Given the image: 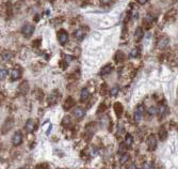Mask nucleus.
Here are the masks:
<instances>
[{"label": "nucleus", "mask_w": 178, "mask_h": 169, "mask_svg": "<svg viewBox=\"0 0 178 169\" xmlns=\"http://www.w3.org/2000/svg\"><path fill=\"white\" fill-rule=\"evenodd\" d=\"M20 76H21V72L19 69H13L10 73V77H11V80L12 81L18 80L19 78H20Z\"/></svg>", "instance_id": "13"}, {"label": "nucleus", "mask_w": 178, "mask_h": 169, "mask_svg": "<svg viewBox=\"0 0 178 169\" xmlns=\"http://www.w3.org/2000/svg\"><path fill=\"white\" fill-rule=\"evenodd\" d=\"M143 113H144V106L143 105H138L134 109V113H133V119H134V122L136 123H140L143 118Z\"/></svg>", "instance_id": "1"}, {"label": "nucleus", "mask_w": 178, "mask_h": 169, "mask_svg": "<svg viewBox=\"0 0 178 169\" xmlns=\"http://www.w3.org/2000/svg\"><path fill=\"white\" fill-rule=\"evenodd\" d=\"M68 63L69 62H67L65 59H62L61 61H60V67H61L62 70H65V69L68 67Z\"/></svg>", "instance_id": "35"}, {"label": "nucleus", "mask_w": 178, "mask_h": 169, "mask_svg": "<svg viewBox=\"0 0 178 169\" xmlns=\"http://www.w3.org/2000/svg\"><path fill=\"white\" fill-rule=\"evenodd\" d=\"M129 159V154L128 153H123L122 155H121V157H120V162L122 164H124V163H126V162Z\"/></svg>", "instance_id": "30"}, {"label": "nucleus", "mask_w": 178, "mask_h": 169, "mask_svg": "<svg viewBox=\"0 0 178 169\" xmlns=\"http://www.w3.org/2000/svg\"><path fill=\"white\" fill-rule=\"evenodd\" d=\"M124 143H125V146L127 148H130L133 143V137L131 136L130 134H127L125 137V141H124Z\"/></svg>", "instance_id": "23"}, {"label": "nucleus", "mask_w": 178, "mask_h": 169, "mask_svg": "<svg viewBox=\"0 0 178 169\" xmlns=\"http://www.w3.org/2000/svg\"><path fill=\"white\" fill-rule=\"evenodd\" d=\"M19 169H26V168H19Z\"/></svg>", "instance_id": "47"}, {"label": "nucleus", "mask_w": 178, "mask_h": 169, "mask_svg": "<svg viewBox=\"0 0 178 169\" xmlns=\"http://www.w3.org/2000/svg\"><path fill=\"white\" fill-rule=\"evenodd\" d=\"M64 22V18L63 17H57V18H54L53 19V23H54V24H56V26H58V25H61L62 23Z\"/></svg>", "instance_id": "36"}, {"label": "nucleus", "mask_w": 178, "mask_h": 169, "mask_svg": "<svg viewBox=\"0 0 178 169\" xmlns=\"http://www.w3.org/2000/svg\"><path fill=\"white\" fill-rule=\"evenodd\" d=\"M156 113H157V108L154 107V106H150V107L147 109V115L150 116V117H152V116H155Z\"/></svg>", "instance_id": "31"}, {"label": "nucleus", "mask_w": 178, "mask_h": 169, "mask_svg": "<svg viewBox=\"0 0 178 169\" xmlns=\"http://www.w3.org/2000/svg\"><path fill=\"white\" fill-rule=\"evenodd\" d=\"M106 1H107V2H109V0H101V2H102V3L106 2Z\"/></svg>", "instance_id": "45"}, {"label": "nucleus", "mask_w": 178, "mask_h": 169, "mask_svg": "<svg viewBox=\"0 0 178 169\" xmlns=\"http://www.w3.org/2000/svg\"><path fill=\"white\" fill-rule=\"evenodd\" d=\"M14 126V119L12 118H8L7 120L4 121V123H3L2 126V133L7 134L8 132H10L12 129V127Z\"/></svg>", "instance_id": "6"}, {"label": "nucleus", "mask_w": 178, "mask_h": 169, "mask_svg": "<svg viewBox=\"0 0 178 169\" xmlns=\"http://www.w3.org/2000/svg\"><path fill=\"white\" fill-rule=\"evenodd\" d=\"M41 45V39H36V40L33 41V43H32V46L33 47H39Z\"/></svg>", "instance_id": "38"}, {"label": "nucleus", "mask_w": 178, "mask_h": 169, "mask_svg": "<svg viewBox=\"0 0 178 169\" xmlns=\"http://www.w3.org/2000/svg\"><path fill=\"white\" fill-rule=\"evenodd\" d=\"M105 110H107V105L105 104V103H101L100 105L98 106V108H97V113H104Z\"/></svg>", "instance_id": "34"}, {"label": "nucleus", "mask_w": 178, "mask_h": 169, "mask_svg": "<svg viewBox=\"0 0 178 169\" xmlns=\"http://www.w3.org/2000/svg\"><path fill=\"white\" fill-rule=\"evenodd\" d=\"M107 92H108V85L107 83H101L100 87H99V93H100V95H105V94H107Z\"/></svg>", "instance_id": "27"}, {"label": "nucleus", "mask_w": 178, "mask_h": 169, "mask_svg": "<svg viewBox=\"0 0 178 169\" xmlns=\"http://www.w3.org/2000/svg\"><path fill=\"white\" fill-rule=\"evenodd\" d=\"M127 169H137V165L134 163L129 164V165H128V167H127Z\"/></svg>", "instance_id": "42"}, {"label": "nucleus", "mask_w": 178, "mask_h": 169, "mask_svg": "<svg viewBox=\"0 0 178 169\" xmlns=\"http://www.w3.org/2000/svg\"><path fill=\"white\" fill-rule=\"evenodd\" d=\"M177 65H178V61H177Z\"/></svg>", "instance_id": "48"}, {"label": "nucleus", "mask_w": 178, "mask_h": 169, "mask_svg": "<svg viewBox=\"0 0 178 169\" xmlns=\"http://www.w3.org/2000/svg\"><path fill=\"white\" fill-rule=\"evenodd\" d=\"M118 91H120V87L114 86L111 90H110V95H111V97H115V95L118 93Z\"/></svg>", "instance_id": "32"}, {"label": "nucleus", "mask_w": 178, "mask_h": 169, "mask_svg": "<svg viewBox=\"0 0 178 169\" xmlns=\"http://www.w3.org/2000/svg\"><path fill=\"white\" fill-rule=\"evenodd\" d=\"M8 74H9V72L7 69H4V67L0 69V79H5L7 76H8Z\"/></svg>", "instance_id": "29"}, {"label": "nucleus", "mask_w": 178, "mask_h": 169, "mask_svg": "<svg viewBox=\"0 0 178 169\" xmlns=\"http://www.w3.org/2000/svg\"><path fill=\"white\" fill-rule=\"evenodd\" d=\"M18 91H19V93L23 94V95H26V94L28 93V91H29V83H28V81L24 80L20 85H19Z\"/></svg>", "instance_id": "12"}, {"label": "nucleus", "mask_w": 178, "mask_h": 169, "mask_svg": "<svg viewBox=\"0 0 178 169\" xmlns=\"http://www.w3.org/2000/svg\"><path fill=\"white\" fill-rule=\"evenodd\" d=\"M143 35H144L143 29H142L141 27H138L136 29V31H134V35H133L134 41H136L137 43H138V42H140V41H141V39L143 38Z\"/></svg>", "instance_id": "17"}, {"label": "nucleus", "mask_w": 178, "mask_h": 169, "mask_svg": "<svg viewBox=\"0 0 178 169\" xmlns=\"http://www.w3.org/2000/svg\"><path fill=\"white\" fill-rule=\"evenodd\" d=\"M11 10H12L11 3H8V8H7V13H8V16H9V17L12 16V12H11Z\"/></svg>", "instance_id": "39"}, {"label": "nucleus", "mask_w": 178, "mask_h": 169, "mask_svg": "<svg viewBox=\"0 0 178 169\" xmlns=\"http://www.w3.org/2000/svg\"><path fill=\"white\" fill-rule=\"evenodd\" d=\"M34 29L35 27L33 25L25 24L24 26H23V28H21V33H23V35H24L26 39H29L30 37L33 34V32H34Z\"/></svg>", "instance_id": "2"}, {"label": "nucleus", "mask_w": 178, "mask_h": 169, "mask_svg": "<svg viewBox=\"0 0 178 169\" xmlns=\"http://www.w3.org/2000/svg\"><path fill=\"white\" fill-rule=\"evenodd\" d=\"M35 97H36L37 99H40V101H42V99H44V93H43V91L41 89H39V90L35 91Z\"/></svg>", "instance_id": "33"}, {"label": "nucleus", "mask_w": 178, "mask_h": 169, "mask_svg": "<svg viewBox=\"0 0 178 169\" xmlns=\"http://www.w3.org/2000/svg\"><path fill=\"white\" fill-rule=\"evenodd\" d=\"M126 146H125V143H122V145L120 146V153L121 154H123V153H125V149H126Z\"/></svg>", "instance_id": "40"}, {"label": "nucleus", "mask_w": 178, "mask_h": 169, "mask_svg": "<svg viewBox=\"0 0 178 169\" xmlns=\"http://www.w3.org/2000/svg\"><path fill=\"white\" fill-rule=\"evenodd\" d=\"M139 55H140V48L139 47H133L130 50V53H129V58L130 59L137 58V57H139Z\"/></svg>", "instance_id": "24"}, {"label": "nucleus", "mask_w": 178, "mask_h": 169, "mask_svg": "<svg viewBox=\"0 0 178 169\" xmlns=\"http://www.w3.org/2000/svg\"><path fill=\"white\" fill-rule=\"evenodd\" d=\"M4 94L2 93V92H0V103L1 102H3V101H4Z\"/></svg>", "instance_id": "43"}, {"label": "nucleus", "mask_w": 178, "mask_h": 169, "mask_svg": "<svg viewBox=\"0 0 178 169\" xmlns=\"http://www.w3.org/2000/svg\"><path fill=\"white\" fill-rule=\"evenodd\" d=\"M25 129L28 133L33 132V129H34V121L32 120V119H29V120L27 121L26 124H25Z\"/></svg>", "instance_id": "22"}, {"label": "nucleus", "mask_w": 178, "mask_h": 169, "mask_svg": "<svg viewBox=\"0 0 178 169\" xmlns=\"http://www.w3.org/2000/svg\"><path fill=\"white\" fill-rule=\"evenodd\" d=\"M57 38H58L59 43L61 44V45H65V44L68 42V33L66 32V30L61 29L58 31Z\"/></svg>", "instance_id": "3"}, {"label": "nucleus", "mask_w": 178, "mask_h": 169, "mask_svg": "<svg viewBox=\"0 0 178 169\" xmlns=\"http://www.w3.org/2000/svg\"><path fill=\"white\" fill-rule=\"evenodd\" d=\"M153 163L152 162H146V163L144 164V169H153Z\"/></svg>", "instance_id": "37"}, {"label": "nucleus", "mask_w": 178, "mask_h": 169, "mask_svg": "<svg viewBox=\"0 0 178 169\" xmlns=\"http://www.w3.org/2000/svg\"><path fill=\"white\" fill-rule=\"evenodd\" d=\"M39 20H40V15H39V14H36V15H35V17H34V22H39Z\"/></svg>", "instance_id": "44"}, {"label": "nucleus", "mask_w": 178, "mask_h": 169, "mask_svg": "<svg viewBox=\"0 0 178 169\" xmlns=\"http://www.w3.org/2000/svg\"><path fill=\"white\" fill-rule=\"evenodd\" d=\"M74 37H75V39H76V40L81 41V40H83V39H84L85 32L83 31L82 29H81V28H80V29H77V30H75V31H74Z\"/></svg>", "instance_id": "21"}, {"label": "nucleus", "mask_w": 178, "mask_h": 169, "mask_svg": "<svg viewBox=\"0 0 178 169\" xmlns=\"http://www.w3.org/2000/svg\"><path fill=\"white\" fill-rule=\"evenodd\" d=\"M176 15V10H171V11H169L168 13L165 14V20H169V19L171 18H174Z\"/></svg>", "instance_id": "28"}, {"label": "nucleus", "mask_w": 178, "mask_h": 169, "mask_svg": "<svg viewBox=\"0 0 178 169\" xmlns=\"http://www.w3.org/2000/svg\"><path fill=\"white\" fill-rule=\"evenodd\" d=\"M170 43V39L168 37H161V38L158 39L157 41V47L159 49H164L166 48V46Z\"/></svg>", "instance_id": "7"}, {"label": "nucleus", "mask_w": 178, "mask_h": 169, "mask_svg": "<svg viewBox=\"0 0 178 169\" xmlns=\"http://www.w3.org/2000/svg\"><path fill=\"white\" fill-rule=\"evenodd\" d=\"M12 57H13V54H12L11 51L5 50L4 53H2V55H1V59H2L3 61H9V60L12 59Z\"/></svg>", "instance_id": "25"}, {"label": "nucleus", "mask_w": 178, "mask_h": 169, "mask_svg": "<svg viewBox=\"0 0 178 169\" xmlns=\"http://www.w3.org/2000/svg\"><path fill=\"white\" fill-rule=\"evenodd\" d=\"M85 116V109L83 107H76L74 110V117L77 120H82Z\"/></svg>", "instance_id": "9"}, {"label": "nucleus", "mask_w": 178, "mask_h": 169, "mask_svg": "<svg viewBox=\"0 0 178 169\" xmlns=\"http://www.w3.org/2000/svg\"><path fill=\"white\" fill-rule=\"evenodd\" d=\"M58 99H59V93L58 91H53L52 93L48 97V104L49 105H53V104H57L58 102Z\"/></svg>", "instance_id": "16"}, {"label": "nucleus", "mask_w": 178, "mask_h": 169, "mask_svg": "<svg viewBox=\"0 0 178 169\" xmlns=\"http://www.w3.org/2000/svg\"><path fill=\"white\" fill-rule=\"evenodd\" d=\"M49 1H50V2L52 3V2H54V1H56V0H49Z\"/></svg>", "instance_id": "46"}, {"label": "nucleus", "mask_w": 178, "mask_h": 169, "mask_svg": "<svg viewBox=\"0 0 178 169\" xmlns=\"http://www.w3.org/2000/svg\"><path fill=\"white\" fill-rule=\"evenodd\" d=\"M114 60L117 63H121V62L125 61V54L123 53L122 50H117L114 55Z\"/></svg>", "instance_id": "20"}, {"label": "nucleus", "mask_w": 178, "mask_h": 169, "mask_svg": "<svg viewBox=\"0 0 178 169\" xmlns=\"http://www.w3.org/2000/svg\"><path fill=\"white\" fill-rule=\"evenodd\" d=\"M113 108H114V113L117 116V118H121L123 113H124V106L122 105V103L115 102L114 105H113Z\"/></svg>", "instance_id": "10"}, {"label": "nucleus", "mask_w": 178, "mask_h": 169, "mask_svg": "<svg viewBox=\"0 0 178 169\" xmlns=\"http://www.w3.org/2000/svg\"><path fill=\"white\" fill-rule=\"evenodd\" d=\"M154 17L152 16V15H146V16L144 17L143 19V25H144V27L146 28V29H149V28L152 27V25L153 23H154Z\"/></svg>", "instance_id": "15"}, {"label": "nucleus", "mask_w": 178, "mask_h": 169, "mask_svg": "<svg viewBox=\"0 0 178 169\" xmlns=\"http://www.w3.org/2000/svg\"><path fill=\"white\" fill-rule=\"evenodd\" d=\"M146 143L149 151H155L156 148H157V137L155 136L154 134H150L147 137Z\"/></svg>", "instance_id": "4"}, {"label": "nucleus", "mask_w": 178, "mask_h": 169, "mask_svg": "<svg viewBox=\"0 0 178 169\" xmlns=\"http://www.w3.org/2000/svg\"><path fill=\"white\" fill-rule=\"evenodd\" d=\"M90 97V91H89L88 88H82L81 89V92H80V101L81 102H85L86 99Z\"/></svg>", "instance_id": "18"}, {"label": "nucleus", "mask_w": 178, "mask_h": 169, "mask_svg": "<svg viewBox=\"0 0 178 169\" xmlns=\"http://www.w3.org/2000/svg\"><path fill=\"white\" fill-rule=\"evenodd\" d=\"M166 113H168V106L165 104H163V103H160L157 108L158 117H159V118H162V117H164V116L166 115Z\"/></svg>", "instance_id": "11"}, {"label": "nucleus", "mask_w": 178, "mask_h": 169, "mask_svg": "<svg viewBox=\"0 0 178 169\" xmlns=\"http://www.w3.org/2000/svg\"><path fill=\"white\" fill-rule=\"evenodd\" d=\"M158 138H159L161 141H164L166 138H168V131L165 129L164 126H161L159 129H158Z\"/></svg>", "instance_id": "14"}, {"label": "nucleus", "mask_w": 178, "mask_h": 169, "mask_svg": "<svg viewBox=\"0 0 178 169\" xmlns=\"http://www.w3.org/2000/svg\"><path fill=\"white\" fill-rule=\"evenodd\" d=\"M113 70V67H112L111 64H108V65H105L104 67H101L100 72H99V75L100 76H106V75H109L110 73L112 72Z\"/></svg>", "instance_id": "19"}, {"label": "nucleus", "mask_w": 178, "mask_h": 169, "mask_svg": "<svg viewBox=\"0 0 178 169\" xmlns=\"http://www.w3.org/2000/svg\"><path fill=\"white\" fill-rule=\"evenodd\" d=\"M23 141V133L20 131H16L14 133L13 137H12V143H13L15 147L19 146Z\"/></svg>", "instance_id": "5"}, {"label": "nucleus", "mask_w": 178, "mask_h": 169, "mask_svg": "<svg viewBox=\"0 0 178 169\" xmlns=\"http://www.w3.org/2000/svg\"><path fill=\"white\" fill-rule=\"evenodd\" d=\"M74 106H75V99H73L72 97H68L65 101H64L63 109L65 110V111H68V110L72 109Z\"/></svg>", "instance_id": "8"}, {"label": "nucleus", "mask_w": 178, "mask_h": 169, "mask_svg": "<svg viewBox=\"0 0 178 169\" xmlns=\"http://www.w3.org/2000/svg\"><path fill=\"white\" fill-rule=\"evenodd\" d=\"M136 1H137V3H139V4H140V6H144L145 3H147V1H148V0H136Z\"/></svg>", "instance_id": "41"}, {"label": "nucleus", "mask_w": 178, "mask_h": 169, "mask_svg": "<svg viewBox=\"0 0 178 169\" xmlns=\"http://www.w3.org/2000/svg\"><path fill=\"white\" fill-rule=\"evenodd\" d=\"M62 125H63L64 127H69V126L72 125V119L69 118L68 116L64 117L63 120H62Z\"/></svg>", "instance_id": "26"}]
</instances>
